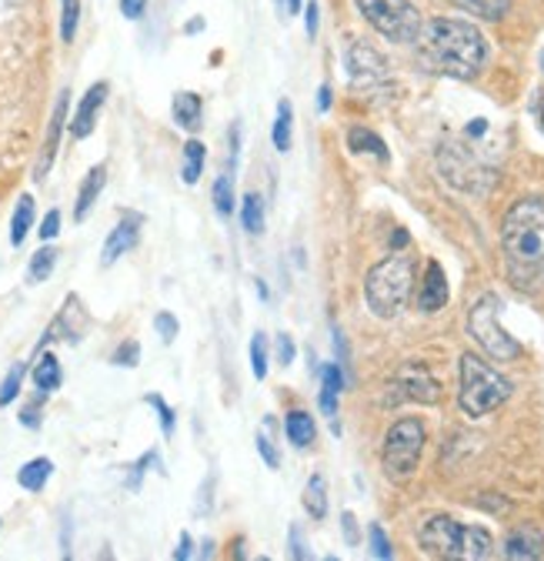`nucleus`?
I'll return each mask as SVG.
<instances>
[{"instance_id": "nucleus-19", "label": "nucleus", "mask_w": 544, "mask_h": 561, "mask_svg": "<svg viewBox=\"0 0 544 561\" xmlns=\"http://www.w3.org/2000/svg\"><path fill=\"white\" fill-rule=\"evenodd\" d=\"M171 111H174V124L184 127L187 134H194L204 124V104L194 91H177Z\"/></svg>"}, {"instance_id": "nucleus-53", "label": "nucleus", "mask_w": 544, "mask_h": 561, "mask_svg": "<svg viewBox=\"0 0 544 561\" xmlns=\"http://www.w3.org/2000/svg\"><path fill=\"white\" fill-rule=\"evenodd\" d=\"M537 117H541V130H544V101H541V107H537Z\"/></svg>"}, {"instance_id": "nucleus-36", "label": "nucleus", "mask_w": 544, "mask_h": 561, "mask_svg": "<svg viewBox=\"0 0 544 561\" xmlns=\"http://www.w3.org/2000/svg\"><path fill=\"white\" fill-rule=\"evenodd\" d=\"M114 365H120V368H138V362H141V344L138 341H124L117 351H114V358H111Z\"/></svg>"}, {"instance_id": "nucleus-35", "label": "nucleus", "mask_w": 544, "mask_h": 561, "mask_svg": "<svg viewBox=\"0 0 544 561\" xmlns=\"http://www.w3.org/2000/svg\"><path fill=\"white\" fill-rule=\"evenodd\" d=\"M251 371H254L257 381L267 378V337L261 331L251 337Z\"/></svg>"}, {"instance_id": "nucleus-10", "label": "nucleus", "mask_w": 544, "mask_h": 561, "mask_svg": "<svg viewBox=\"0 0 544 561\" xmlns=\"http://www.w3.org/2000/svg\"><path fill=\"white\" fill-rule=\"evenodd\" d=\"M391 401H418V404H438L441 385L431 378V371L418 362H407L391 378Z\"/></svg>"}, {"instance_id": "nucleus-2", "label": "nucleus", "mask_w": 544, "mask_h": 561, "mask_svg": "<svg viewBox=\"0 0 544 561\" xmlns=\"http://www.w3.org/2000/svg\"><path fill=\"white\" fill-rule=\"evenodd\" d=\"M501 254L508 280L524 291H544V197H521L501 221Z\"/></svg>"}, {"instance_id": "nucleus-1", "label": "nucleus", "mask_w": 544, "mask_h": 561, "mask_svg": "<svg viewBox=\"0 0 544 561\" xmlns=\"http://www.w3.org/2000/svg\"><path fill=\"white\" fill-rule=\"evenodd\" d=\"M418 57L428 70L454 81H474L488 64V41L482 27L458 18H435L421 24Z\"/></svg>"}, {"instance_id": "nucleus-23", "label": "nucleus", "mask_w": 544, "mask_h": 561, "mask_svg": "<svg viewBox=\"0 0 544 561\" xmlns=\"http://www.w3.org/2000/svg\"><path fill=\"white\" fill-rule=\"evenodd\" d=\"M304 512L314 518V522H324L327 518V481L324 474H311L308 484H304Z\"/></svg>"}, {"instance_id": "nucleus-27", "label": "nucleus", "mask_w": 544, "mask_h": 561, "mask_svg": "<svg viewBox=\"0 0 544 561\" xmlns=\"http://www.w3.org/2000/svg\"><path fill=\"white\" fill-rule=\"evenodd\" d=\"M50 474H54V461L50 458H34V461H27L18 471V484L24 491H44V484L50 481Z\"/></svg>"}, {"instance_id": "nucleus-55", "label": "nucleus", "mask_w": 544, "mask_h": 561, "mask_svg": "<svg viewBox=\"0 0 544 561\" xmlns=\"http://www.w3.org/2000/svg\"><path fill=\"white\" fill-rule=\"evenodd\" d=\"M541 67H544V54H541Z\"/></svg>"}, {"instance_id": "nucleus-15", "label": "nucleus", "mask_w": 544, "mask_h": 561, "mask_svg": "<svg viewBox=\"0 0 544 561\" xmlns=\"http://www.w3.org/2000/svg\"><path fill=\"white\" fill-rule=\"evenodd\" d=\"M501 554L508 561H534L544 554V535L541 528L534 525H518L505 535V545H501Z\"/></svg>"}, {"instance_id": "nucleus-17", "label": "nucleus", "mask_w": 544, "mask_h": 561, "mask_svg": "<svg viewBox=\"0 0 544 561\" xmlns=\"http://www.w3.org/2000/svg\"><path fill=\"white\" fill-rule=\"evenodd\" d=\"M345 391V368L342 365H324L321 368V411L331 421V432L342 435V425H337V398Z\"/></svg>"}, {"instance_id": "nucleus-40", "label": "nucleus", "mask_w": 544, "mask_h": 561, "mask_svg": "<svg viewBox=\"0 0 544 561\" xmlns=\"http://www.w3.org/2000/svg\"><path fill=\"white\" fill-rule=\"evenodd\" d=\"M257 451H261V458L267 461V468H278V465H281V458H278V448H275V442L267 438V428H264V432H257Z\"/></svg>"}, {"instance_id": "nucleus-14", "label": "nucleus", "mask_w": 544, "mask_h": 561, "mask_svg": "<svg viewBox=\"0 0 544 561\" xmlns=\"http://www.w3.org/2000/svg\"><path fill=\"white\" fill-rule=\"evenodd\" d=\"M67 107H71V91H60L57 104H54V114H50V124H47V140H44V151H40V161L34 168V181H44L54 158H57V145H60V134H63V124H67Z\"/></svg>"}, {"instance_id": "nucleus-24", "label": "nucleus", "mask_w": 544, "mask_h": 561, "mask_svg": "<svg viewBox=\"0 0 544 561\" xmlns=\"http://www.w3.org/2000/svg\"><path fill=\"white\" fill-rule=\"evenodd\" d=\"M451 4L482 21H501L511 11V0H451Z\"/></svg>"}, {"instance_id": "nucleus-37", "label": "nucleus", "mask_w": 544, "mask_h": 561, "mask_svg": "<svg viewBox=\"0 0 544 561\" xmlns=\"http://www.w3.org/2000/svg\"><path fill=\"white\" fill-rule=\"evenodd\" d=\"M368 538H371V554L374 558H381V561H391L394 558V548H391V541H387V535H384L381 525H371L368 528Z\"/></svg>"}, {"instance_id": "nucleus-51", "label": "nucleus", "mask_w": 544, "mask_h": 561, "mask_svg": "<svg viewBox=\"0 0 544 561\" xmlns=\"http://www.w3.org/2000/svg\"><path fill=\"white\" fill-rule=\"evenodd\" d=\"M404 244H407V234H404V231H397V234H394V248H404Z\"/></svg>"}, {"instance_id": "nucleus-11", "label": "nucleus", "mask_w": 544, "mask_h": 561, "mask_svg": "<svg viewBox=\"0 0 544 561\" xmlns=\"http://www.w3.org/2000/svg\"><path fill=\"white\" fill-rule=\"evenodd\" d=\"M345 67H348V78L355 88H371V84H381L387 78V60L361 41L348 47Z\"/></svg>"}, {"instance_id": "nucleus-31", "label": "nucleus", "mask_w": 544, "mask_h": 561, "mask_svg": "<svg viewBox=\"0 0 544 561\" xmlns=\"http://www.w3.org/2000/svg\"><path fill=\"white\" fill-rule=\"evenodd\" d=\"M57 248H40L34 257H31V267H27V277H31V285H40V280H47L50 277V271L57 267Z\"/></svg>"}, {"instance_id": "nucleus-8", "label": "nucleus", "mask_w": 544, "mask_h": 561, "mask_svg": "<svg viewBox=\"0 0 544 561\" xmlns=\"http://www.w3.org/2000/svg\"><path fill=\"white\" fill-rule=\"evenodd\" d=\"M361 18L394 44H415L421 34V11L412 0H355Z\"/></svg>"}, {"instance_id": "nucleus-25", "label": "nucleus", "mask_w": 544, "mask_h": 561, "mask_svg": "<svg viewBox=\"0 0 544 561\" xmlns=\"http://www.w3.org/2000/svg\"><path fill=\"white\" fill-rule=\"evenodd\" d=\"M34 197L31 194H21L18 197V207H14V218H11V244L14 248H21L24 244V238L31 234V228H34Z\"/></svg>"}, {"instance_id": "nucleus-52", "label": "nucleus", "mask_w": 544, "mask_h": 561, "mask_svg": "<svg viewBox=\"0 0 544 561\" xmlns=\"http://www.w3.org/2000/svg\"><path fill=\"white\" fill-rule=\"evenodd\" d=\"M200 27H204V21H190V24H187V34H197Z\"/></svg>"}, {"instance_id": "nucleus-18", "label": "nucleus", "mask_w": 544, "mask_h": 561, "mask_svg": "<svg viewBox=\"0 0 544 561\" xmlns=\"http://www.w3.org/2000/svg\"><path fill=\"white\" fill-rule=\"evenodd\" d=\"M444 305H448V277H444V267L431 261L421 280V291H418V308L425 314H438Z\"/></svg>"}, {"instance_id": "nucleus-41", "label": "nucleus", "mask_w": 544, "mask_h": 561, "mask_svg": "<svg viewBox=\"0 0 544 561\" xmlns=\"http://www.w3.org/2000/svg\"><path fill=\"white\" fill-rule=\"evenodd\" d=\"M37 234H40V241H54L60 234V210H47V218L40 221Z\"/></svg>"}, {"instance_id": "nucleus-47", "label": "nucleus", "mask_w": 544, "mask_h": 561, "mask_svg": "<svg viewBox=\"0 0 544 561\" xmlns=\"http://www.w3.org/2000/svg\"><path fill=\"white\" fill-rule=\"evenodd\" d=\"M291 554H294V558H301V561H304V558H311V551L304 548V541H301V531H298V528H291Z\"/></svg>"}, {"instance_id": "nucleus-50", "label": "nucleus", "mask_w": 544, "mask_h": 561, "mask_svg": "<svg viewBox=\"0 0 544 561\" xmlns=\"http://www.w3.org/2000/svg\"><path fill=\"white\" fill-rule=\"evenodd\" d=\"M288 4V14H301V0H285Z\"/></svg>"}, {"instance_id": "nucleus-39", "label": "nucleus", "mask_w": 544, "mask_h": 561, "mask_svg": "<svg viewBox=\"0 0 544 561\" xmlns=\"http://www.w3.org/2000/svg\"><path fill=\"white\" fill-rule=\"evenodd\" d=\"M148 404L158 408V414H161V428H164V435L171 438V435H174V411H171V404H167L161 394H148Z\"/></svg>"}, {"instance_id": "nucleus-49", "label": "nucleus", "mask_w": 544, "mask_h": 561, "mask_svg": "<svg viewBox=\"0 0 544 561\" xmlns=\"http://www.w3.org/2000/svg\"><path fill=\"white\" fill-rule=\"evenodd\" d=\"M317 111H331V88L327 84L317 91Z\"/></svg>"}, {"instance_id": "nucleus-20", "label": "nucleus", "mask_w": 544, "mask_h": 561, "mask_svg": "<svg viewBox=\"0 0 544 561\" xmlns=\"http://www.w3.org/2000/svg\"><path fill=\"white\" fill-rule=\"evenodd\" d=\"M104 184H107V168H104V164L91 168V171H88V178H84V184H81L78 204H74V221H84V218L91 215V207L97 204V197H101Z\"/></svg>"}, {"instance_id": "nucleus-22", "label": "nucleus", "mask_w": 544, "mask_h": 561, "mask_svg": "<svg viewBox=\"0 0 544 561\" xmlns=\"http://www.w3.org/2000/svg\"><path fill=\"white\" fill-rule=\"evenodd\" d=\"M348 148H351L355 154H371V158H378L381 164L391 158L387 148H384V140H381L374 130H368V127H351V130H348Z\"/></svg>"}, {"instance_id": "nucleus-13", "label": "nucleus", "mask_w": 544, "mask_h": 561, "mask_svg": "<svg viewBox=\"0 0 544 561\" xmlns=\"http://www.w3.org/2000/svg\"><path fill=\"white\" fill-rule=\"evenodd\" d=\"M88 324H91V318H88V311H84L81 298H78V295H71V298H67V301H63L60 314L54 318V324L47 328V334H44L40 347H44L47 341H54V337H63V341H71V344H78V341L84 337Z\"/></svg>"}, {"instance_id": "nucleus-32", "label": "nucleus", "mask_w": 544, "mask_h": 561, "mask_svg": "<svg viewBox=\"0 0 544 561\" xmlns=\"http://www.w3.org/2000/svg\"><path fill=\"white\" fill-rule=\"evenodd\" d=\"M78 24H81V0H63L60 4V41L71 44L78 37Z\"/></svg>"}, {"instance_id": "nucleus-43", "label": "nucleus", "mask_w": 544, "mask_h": 561, "mask_svg": "<svg viewBox=\"0 0 544 561\" xmlns=\"http://www.w3.org/2000/svg\"><path fill=\"white\" fill-rule=\"evenodd\" d=\"M144 11H148V0H120V14L127 21H141Z\"/></svg>"}, {"instance_id": "nucleus-29", "label": "nucleus", "mask_w": 544, "mask_h": 561, "mask_svg": "<svg viewBox=\"0 0 544 561\" xmlns=\"http://www.w3.org/2000/svg\"><path fill=\"white\" fill-rule=\"evenodd\" d=\"M241 221L247 234H264V201L261 194H244L241 197Z\"/></svg>"}, {"instance_id": "nucleus-33", "label": "nucleus", "mask_w": 544, "mask_h": 561, "mask_svg": "<svg viewBox=\"0 0 544 561\" xmlns=\"http://www.w3.org/2000/svg\"><path fill=\"white\" fill-rule=\"evenodd\" d=\"M211 197H215V207H218V215H221V218H231V215H234V184H231L228 174H221V178L215 181Z\"/></svg>"}, {"instance_id": "nucleus-5", "label": "nucleus", "mask_w": 544, "mask_h": 561, "mask_svg": "<svg viewBox=\"0 0 544 561\" xmlns=\"http://www.w3.org/2000/svg\"><path fill=\"white\" fill-rule=\"evenodd\" d=\"M514 385L491 368L488 362H482L478 355H461V388H458V404L467 417H485L495 408H501L511 398Z\"/></svg>"}, {"instance_id": "nucleus-34", "label": "nucleus", "mask_w": 544, "mask_h": 561, "mask_svg": "<svg viewBox=\"0 0 544 561\" xmlns=\"http://www.w3.org/2000/svg\"><path fill=\"white\" fill-rule=\"evenodd\" d=\"M24 375H27V368H24V365H14V368L8 371V378L0 381V408H8V404L18 401L21 385H24Z\"/></svg>"}, {"instance_id": "nucleus-9", "label": "nucleus", "mask_w": 544, "mask_h": 561, "mask_svg": "<svg viewBox=\"0 0 544 561\" xmlns=\"http://www.w3.org/2000/svg\"><path fill=\"white\" fill-rule=\"evenodd\" d=\"M438 164H441L444 178H448L454 187L471 191V194H488V191H491V184L498 181L495 168L482 164V161L474 158L467 148H441Z\"/></svg>"}, {"instance_id": "nucleus-26", "label": "nucleus", "mask_w": 544, "mask_h": 561, "mask_svg": "<svg viewBox=\"0 0 544 561\" xmlns=\"http://www.w3.org/2000/svg\"><path fill=\"white\" fill-rule=\"evenodd\" d=\"M34 388L40 391V394H50V391H57L60 388V381H63V371H60V362L54 358V355H44V358H37V365H34Z\"/></svg>"}, {"instance_id": "nucleus-6", "label": "nucleus", "mask_w": 544, "mask_h": 561, "mask_svg": "<svg viewBox=\"0 0 544 561\" xmlns=\"http://www.w3.org/2000/svg\"><path fill=\"white\" fill-rule=\"evenodd\" d=\"M425 442H428V432L418 417L394 421L384 435V448H381V468H384L387 481H394V484L412 481V474L421 465Z\"/></svg>"}, {"instance_id": "nucleus-54", "label": "nucleus", "mask_w": 544, "mask_h": 561, "mask_svg": "<svg viewBox=\"0 0 544 561\" xmlns=\"http://www.w3.org/2000/svg\"><path fill=\"white\" fill-rule=\"evenodd\" d=\"M4 4H8V0H0V8H4Z\"/></svg>"}, {"instance_id": "nucleus-42", "label": "nucleus", "mask_w": 544, "mask_h": 561, "mask_svg": "<svg viewBox=\"0 0 544 561\" xmlns=\"http://www.w3.org/2000/svg\"><path fill=\"white\" fill-rule=\"evenodd\" d=\"M275 351H278V362L288 368L291 362H294V355H298V347H294V341H291V334H278V341H275Z\"/></svg>"}, {"instance_id": "nucleus-7", "label": "nucleus", "mask_w": 544, "mask_h": 561, "mask_svg": "<svg viewBox=\"0 0 544 561\" xmlns=\"http://www.w3.org/2000/svg\"><path fill=\"white\" fill-rule=\"evenodd\" d=\"M467 334L478 341L485 355L495 358V362H518L524 355V347L505 331V324H501V298L491 295V291L471 305Z\"/></svg>"}, {"instance_id": "nucleus-12", "label": "nucleus", "mask_w": 544, "mask_h": 561, "mask_svg": "<svg viewBox=\"0 0 544 561\" xmlns=\"http://www.w3.org/2000/svg\"><path fill=\"white\" fill-rule=\"evenodd\" d=\"M141 225H144V218H141V215H134V210H127V215L114 225V231L107 234L104 251H101V264H104V267H111V264L120 261L127 251L138 248V241H141Z\"/></svg>"}, {"instance_id": "nucleus-3", "label": "nucleus", "mask_w": 544, "mask_h": 561, "mask_svg": "<svg viewBox=\"0 0 544 561\" xmlns=\"http://www.w3.org/2000/svg\"><path fill=\"white\" fill-rule=\"evenodd\" d=\"M418 545L431 558H464L485 561L495 551V535L482 525H461L451 515H435L421 525Z\"/></svg>"}, {"instance_id": "nucleus-28", "label": "nucleus", "mask_w": 544, "mask_h": 561, "mask_svg": "<svg viewBox=\"0 0 544 561\" xmlns=\"http://www.w3.org/2000/svg\"><path fill=\"white\" fill-rule=\"evenodd\" d=\"M291 127H294V107L291 101H278V117H275V130H270V140H275V148L281 154L291 151Z\"/></svg>"}, {"instance_id": "nucleus-21", "label": "nucleus", "mask_w": 544, "mask_h": 561, "mask_svg": "<svg viewBox=\"0 0 544 561\" xmlns=\"http://www.w3.org/2000/svg\"><path fill=\"white\" fill-rule=\"evenodd\" d=\"M285 432H288V442L294 445V448H311L314 445V438H317V425H314V417L308 414V411H291L288 417H285Z\"/></svg>"}, {"instance_id": "nucleus-16", "label": "nucleus", "mask_w": 544, "mask_h": 561, "mask_svg": "<svg viewBox=\"0 0 544 561\" xmlns=\"http://www.w3.org/2000/svg\"><path fill=\"white\" fill-rule=\"evenodd\" d=\"M107 81H97L84 98H81V104H78V114L71 117V137H78V140H84V137H91L94 134V127H97V114H101V107H104V101H107Z\"/></svg>"}, {"instance_id": "nucleus-30", "label": "nucleus", "mask_w": 544, "mask_h": 561, "mask_svg": "<svg viewBox=\"0 0 544 561\" xmlns=\"http://www.w3.org/2000/svg\"><path fill=\"white\" fill-rule=\"evenodd\" d=\"M204 158H208V148H204L197 137H190L187 145H184V184H197L200 181Z\"/></svg>"}, {"instance_id": "nucleus-45", "label": "nucleus", "mask_w": 544, "mask_h": 561, "mask_svg": "<svg viewBox=\"0 0 544 561\" xmlns=\"http://www.w3.org/2000/svg\"><path fill=\"white\" fill-rule=\"evenodd\" d=\"M317 14H321V11H317V4L311 0V4L304 8V31H308V37H311V41L317 37Z\"/></svg>"}, {"instance_id": "nucleus-44", "label": "nucleus", "mask_w": 544, "mask_h": 561, "mask_svg": "<svg viewBox=\"0 0 544 561\" xmlns=\"http://www.w3.org/2000/svg\"><path fill=\"white\" fill-rule=\"evenodd\" d=\"M342 528H345L348 545H358V541H361V535H358V518H355L351 512H345V515H342Z\"/></svg>"}, {"instance_id": "nucleus-48", "label": "nucleus", "mask_w": 544, "mask_h": 561, "mask_svg": "<svg viewBox=\"0 0 544 561\" xmlns=\"http://www.w3.org/2000/svg\"><path fill=\"white\" fill-rule=\"evenodd\" d=\"M174 558H177V561H187V558H190V535H187V531L181 535V545H177Z\"/></svg>"}, {"instance_id": "nucleus-56", "label": "nucleus", "mask_w": 544, "mask_h": 561, "mask_svg": "<svg viewBox=\"0 0 544 561\" xmlns=\"http://www.w3.org/2000/svg\"><path fill=\"white\" fill-rule=\"evenodd\" d=\"M278 4H285V0H278Z\"/></svg>"}, {"instance_id": "nucleus-4", "label": "nucleus", "mask_w": 544, "mask_h": 561, "mask_svg": "<svg viewBox=\"0 0 544 561\" xmlns=\"http://www.w3.org/2000/svg\"><path fill=\"white\" fill-rule=\"evenodd\" d=\"M415 291V261L412 254H391L384 261H378L368 271L364 280V301L371 308L374 318L391 321L404 311L407 298Z\"/></svg>"}, {"instance_id": "nucleus-46", "label": "nucleus", "mask_w": 544, "mask_h": 561, "mask_svg": "<svg viewBox=\"0 0 544 561\" xmlns=\"http://www.w3.org/2000/svg\"><path fill=\"white\" fill-rule=\"evenodd\" d=\"M21 425H24V428H40V408H37V404H27V408L21 411Z\"/></svg>"}, {"instance_id": "nucleus-38", "label": "nucleus", "mask_w": 544, "mask_h": 561, "mask_svg": "<svg viewBox=\"0 0 544 561\" xmlns=\"http://www.w3.org/2000/svg\"><path fill=\"white\" fill-rule=\"evenodd\" d=\"M154 331L161 334V341H164V344H171V341L177 337L181 324H177V318H174V314L161 311V314H154Z\"/></svg>"}]
</instances>
